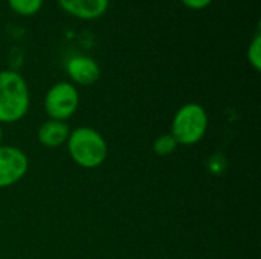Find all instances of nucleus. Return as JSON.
I'll return each mask as SVG.
<instances>
[{
  "mask_svg": "<svg viewBox=\"0 0 261 259\" xmlns=\"http://www.w3.org/2000/svg\"><path fill=\"white\" fill-rule=\"evenodd\" d=\"M208 122L206 110L197 102H188L174 113L170 134L179 145H196L205 137Z\"/></svg>",
  "mask_w": 261,
  "mask_h": 259,
  "instance_id": "nucleus-3",
  "label": "nucleus"
},
{
  "mask_svg": "<svg viewBox=\"0 0 261 259\" xmlns=\"http://www.w3.org/2000/svg\"><path fill=\"white\" fill-rule=\"evenodd\" d=\"M8 5L18 15L31 17V15H35L41 9L43 0H8Z\"/></svg>",
  "mask_w": 261,
  "mask_h": 259,
  "instance_id": "nucleus-9",
  "label": "nucleus"
},
{
  "mask_svg": "<svg viewBox=\"0 0 261 259\" xmlns=\"http://www.w3.org/2000/svg\"><path fill=\"white\" fill-rule=\"evenodd\" d=\"M78 105H80L78 89L69 81H60L46 92L44 110L49 119L66 122L76 113Z\"/></svg>",
  "mask_w": 261,
  "mask_h": 259,
  "instance_id": "nucleus-4",
  "label": "nucleus"
},
{
  "mask_svg": "<svg viewBox=\"0 0 261 259\" xmlns=\"http://www.w3.org/2000/svg\"><path fill=\"white\" fill-rule=\"evenodd\" d=\"M31 105L26 79L15 70H0V124L21 121Z\"/></svg>",
  "mask_w": 261,
  "mask_h": 259,
  "instance_id": "nucleus-1",
  "label": "nucleus"
},
{
  "mask_svg": "<svg viewBox=\"0 0 261 259\" xmlns=\"http://www.w3.org/2000/svg\"><path fill=\"white\" fill-rule=\"evenodd\" d=\"M110 0H58L60 8L80 20H96L106 14Z\"/></svg>",
  "mask_w": 261,
  "mask_h": 259,
  "instance_id": "nucleus-7",
  "label": "nucleus"
},
{
  "mask_svg": "<svg viewBox=\"0 0 261 259\" xmlns=\"http://www.w3.org/2000/svg\"><path fill=\"white\" fill-rule=\"evenodd\" d=\"M29 169L24 151L12 145H0V189L18 183Z\"/></svg>",
  "mask_w": 261,
  "mask_h": 259,
  "instance_id": "nucleus-5",
  "label": "nucleus"
},
{
  "mask_svg": "<svg viewBox=\"0 0 261 259\" xmlns=\"http://www.w3.org/2000/svg\"><path fill=\"white\" fill-rule=\"evenodd\" d=\"M180 2L184 6H187L188 9H193V11H202L213 3V0H180Z\"/></svg>",
  "mask_w": 261,
  "mask_h": 259,
  "instance_id": "nucleus-12",
  "label": "nucleus"
},
{
  "mask_svg": "<svg viewBox=\"0 0 261 259\" xmlns=\"http://www.w3.org/2000/svg\"><path fill=\"white\" fill-rule=\"evenodd\" d=\"M248 61L254 67L255 72H260L261 69V34L260 31L255 32L249 47H248Z\"/></svg>",
  "mask_w": 261,
  "mask_h": 259,
  "instance_id": "nucleus-11",
  "label": "nucleus"
},
{
  "mask_svg": "<svg viewBox=\"0 0 261 259\" xmlns=\"http://www.w3.org/2000/svg\"><path fill=\"white\" fill-rule=\"evenodd\" d=\"M2 139H3V127L0 124V145H2Z\"/></svg>",
  "mask_w": 261,
  "mask_h": 259,
  "instance_id": "nucleus-13",
  "label": "nucleus"
},
{
  "mask_svg": "<svg viewBox=\"0 0 261 259\" xmlns=\"http://www.w3.org/2000/svg\"><path fill=\"white\" fill-rule=\"evenodd\" d=\"M179 143L176 142V139L167 133V134H161L154 142H153V151L158 154V156H170L173 154L176 150H177Z\"/></svg>",
  "mask_w": 261,
  "mask_h": 259,
  "instance_id": "nucleus-10",
  "label": "nucleus"
},
{
  "mask_svg": "<svg viewBox=\"0 0 261 259\" xmlns=\"http://www.w3.org/2000/svg\"><path fill=\"white\" fill-rule=\"evenodd\" d=\"M67 151L73 163L84 169H95L107 159V142L104 136L90 127H78L70 130L66 142Z\"/></svg>",
  "mask_w": 261,
  "mask_h": 259,
  "instance_id": "nucleus-2",
  "label": "nucleus"
},
{
  "mask_svg": "<svg viewBox=\"0 0 261 259\" xmlns=\"http://www.w3.org/2000/svg\"><path fill=\"white\" fill-rule=\"evenodd\" d=\"M66 72L73 85H92L101 76L99 64L87 55L70 56L66 63Z\"/></svg>",
  "mask_w": 261,
  "mask_h": 259,
  "instance_id": "nucleus-6",
  "label": "nucleus"
},
{
  "mask_svg": "<svg viewBox=\"0 0 261 259\" xmlns=\"http://www.w3.org/2000/svg\"><path fill=\"white\" fill-rule=\"evenodd\" d=\"M69 134H70V128L66 122L47 119L40 125L37 139L46 148H58L67 142Z\"/></svg>",
  "mask_w": 261,
  "mask_h": 259,
  "instance_id": "nucleus-8",
  "label": "nucleus"
}]
</instances>
